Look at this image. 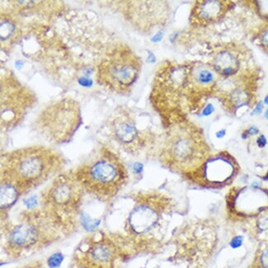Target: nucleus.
Masks as SVG:
<instances>
[{
    "label": "nucleus",
    "mask_w": 268,
    "mask_h": 268,
    "mask_svg": "<svg viewBox=\"0 0 268 268\" xmlns=\"http://www.w3.org/2000/svg\"><path fill=\"white\" fill-rule=\"evenodd\" d=\"M66 161L58 150L32 145L1 155V179L14 184L24 196L63 172Z\"/></svg>",
    "instance_id": "obj_1"
},
{
    "label": "nucleus",
    "mask_w": 268,
    "mask_h": 268,
    "mask_svg": "<svg viewBox=\"0 0 268 268\" xmlns=\"http://www.w3.org/2000/svg\"><path fill=\"white\" fill-rule=\"evenodd\" d=\"M85 193L102 202H109L126 185L128 172L121 158L102 146L72 170Z\"/></svg>",
    "instance_id": "obj_2"
},
{
    "label": "nucleus",
    "mask_w": 268,
    "mask_h": 268,
    "mask_svg": "<svg viewBox=\"0 0 268 268\" xmlns=\"http://www.w3.org/2000/svg\"><path fill=\"white\" fill-rule=\"evenodd\" d=\"M190 61L166 60L156 70L150 102L168 126L187 119Z\"/></svg>",
    "instance_id": "obj_3"
},
{
    "label": "nucleus",
    "mask_w": 268,
    "mask_h": 268,
    "mask_svg": "<svg viewBox=\"0 0 268 268\" xmlns=\"http://www.w3.org/2000/svg\"><path fill=\"white\" fill-rule=\"evenodd\" d=\"M210 148L197 126L184 119L168 126L159 158L173 171L189 175L209 158Z\"/></svg>",
    "instance_id": "obj_4"
},
{
    "label": "nucleus",
    "mask_w": 268,
    "mask_h": 268,
    "mask_svg": "<svg viewBox=\"0 0 268 268\" xmlns=\"http://www.w3.org/2000/svg\"><path fill=\"white\" fill-rule=\"evenodd\" d=\"M72 229L74 226L40 207L22 212L17 222L6 224L4 232L8 248L23 252L53 241Z\"/></svg>",
    "instance_id": "obj_5"
},
{
    "label": "nucleus",
    "mask_w": 268,
    "mask_h": 268,
    "mask_svg": "<svg viewBox=\"0 0 268 268\" xmlns=\"http://www.w3.org/2000/svg\"><path fill=\"white\" fill-rule=\"evenodd\" d=\"M141 58L126 43H118L107 51L96 68L98 85L113 94L127 96L142 70Z\"/></svg>",
    "instance_id": "obj_6"
},
{
    "label": "nucleus",
    "mask_w": 268,
    "mask_h": 268,
    "mask_svg": "<svg viewBox=\"0 0 268 268\" xmlns=\"http://www.w3.org/2000/svg\"><path fill=\"white\" fill-rule=\"evenodd\" d=\"M79 102L63 97L46 105L32 122V129L42 139L53 145L70 142L82 124Z\"/></svg>",
    "instance_id": "obj_7"
},
{
    "label": "nucleus",
    "mask_w": 268,
    "mask_h": 268,
    "mask_svg": "<svg viewBox=\"0 0 268 268\" xmlns=\"http://www.w3.org/2000/svg\"><path fill=\"white\" fill-rule=\"evenodd\" d=\"M85 191L71 171L52 179L40 195V208L75 227Z\"/></svg>",
    "instance_id": "obj_8"
},
{
    "label": "nucleus",
    "mask_w": 268,
    "mask_h": 268,
    "mask_svg": "<svg viewBox=\"0 0 268 268\" xmlns=\"http://www.w3.org/2000/svg\"><path fill=\"white\" fill-rule=\"evenodd\" d=\"M38 102L35 93L8 71L1 77V129L10 131L23 121Z\"/></svg>",
    "instance_id": "obj_9"
},
{
    "label": "nucleus",
    "mask_w": 268,
    "mask_h": 268,
    "mask_svg": "<svg viewBox=\"0 0 268 268\" xmlns=\"http://www.w3.org/2000/svg\"><path fill=\"white\" fill-rule=\"evenodd\" d=\"M107 134L113 142L131 154H138L147 146L150 134L138 127L132 111L118 107L106 123Z\"/></svg>",
    "instance_id": "obj_10"
},
{
    "label": "nucleus",
    "mask_w": 268,
    "mask_h": 268,
    "mask_svg": "<svg viewBox=\"0 0 268 268\" xmlns=\"http://www.w3.org/2000/svg\"><path fill=\"white\" fill-rule=\"evenodd\" d=\"M219 76L208 63L190 61L188 74V113L202 111L207 100L215 96Z\"/></svg>",
    "instance_id": "obj_11"
},
{
    "label": "nucleus",
    "mask_w": 268,
    "mask_h": 268,
    "mask_svg": "<svg viewBox=\"0 0 268 268\" xmlns=\"http://www.w3.org/2000/svg\"><path fill=\"white\" fill-rule=\"evenodd\" d=\"M237 166L234 159L226 153L209 157L198 169L190 173L200 183L218 185L229 182L234 176Z\"/></svg>",
    "instance_id": "obj_12"
},
{
    "label": "nucleus",
    "mask_w": 268,
    "mask_h": 268,
    "mask_svg": "<svg viewBox=\"0 0 268 268\" xmlns=\"http://www.w3.org/2000/svg\"><path fill=\"white\" fill-rule=\"evenodd\" d=\"M231 2L222 0L196 1L191 10L189 21L191 27L205 28L215 24L227 14Z\"/></svg>",
    "instance_id": "obj_13"
},
{
    "label": "nucleus",
    "mask_w": 268,
    "mask_h": 268,
    "mask_svg": "<svg viewBox=\"0 0 268 268\" xmlns=\"http://www.w3.org/2000/svg\"><path fill=\"white\" fill-rule=\"evenodd\" d=\"M156 196H145L141 203L138 204L129 216V225L136 233L150 230L160 219V209L156 204Z\"/></svg>",
    "instance_id": "obj_14"
},
{
    "label": "nucleus",
    "mask_w": 268,
    "mask_h": 268,
    "mask_svg": "<svg viewBox=\"0 0 268 268\" xmlns=\"http://www.w3.org/2000/svg\"><path fill=\"white\" fill-rule=\"evenodd\" d=\"M208 64L219 78H228L238 72L240 67V58L233 46L227 44L213 50Z\"/></svg>",
    "instance_id": "obj_15"
},
{
    "label": "nucleus",
    "mask_w": 268,
    "mask_h": 268,
    "mask_svg": "<svg viewBox=\"0 0 268 268\" xmlns=\"http://www.w3.org/2000/svg\"><path fill=\"white\" fill-rule=\"evenodd\" d=\"M21 29L18 19L8 12H1V46L3 50L12 48L20 38Z\"/></svg>",
    "instance_id": "obj_16"
},
{
    "label": "nucleus",
    "mask_w": 268,
    "mask_h": 268,
    "mask_svg": "<svg viewBox=\"0 0 268 268\" xmlns=\"http://www.w3.org/2000/svg\"><path fill=\"white\" fill-rule=\"evenodd\" d=\"M86 257L93 267L105 268L113 258V248L103 239L94 242L85 251Z\"/></svg>",
    "instance_id": "obj_17"
},
{
    "label": "nucleus",
    "mask_w": 268,
    "mask_h": 268,
    "mask_svg": "<svg viewBox=\"0 0 268 268\" xmlns=\"http://www.w3.org/2000/svg\"><path fill=\"white\" fill-rule=\"evenodd\" d=\"M21 196V193L14 184L1 179V214L8 211Z\"/></svg>",
    "instance_id": "obj_18"
},
{
    "label": "nucleus",
    "mask_w": 268,
    "mask_h": 268,
    "mask_svg": "<svg viewBox=\"0 0 268 268\" xmlns=\"http://www.w3.org/2000/svg\"><path fill=\"white\" fill-rule=\"evenodd\" d=\"M63 260V256L59 253H56L53 256H51L49 259V265L51 268H57L61 263Z\"/></svg>",
    "instance_id": "obj_19"
},
{
    "label": "nucleus",
    "mask_w": 268,
    "mask_h": 268,
    "mask_svg": "<svg viewBox=\"0 0 268 268\" xmlns=\"http://www.w3.org/2000/svg\"><path fill=\"white\" fill-rule=\"evenodd\" d=\"M243 243H244V238L242 236H235L231 240L230 245L232 249H236L240 248L243 245Z\"/></svg>",
    "instance_id": "obj_20"
},
{
    "label": "nucleus",
    "mask_w": 268,
    "mask_h": 268,
    "mask_svg": "<svg viewBox=\"0 0 268 268\" xmlns=\"http://www.w3.org/2000/svg\"><path fill=\"white\" fill-rule=\"evenodd\" d=\"M258 133H259V130L257 127L251 126L243 133L242 137H243V139H247V137L249 136V135H256Z\"/></svg>",
    "instance_id": "obj_21"
},
{
    "label": "nucleus",
    "mask_w": 268,
    "mask_h": 268,
    "mask_svg": "<svg viewBox=\"0 0 268 268\" xmlns=\"http://www.w3.org/2000/svg\"><path fill=\"white\" fill-rule=\"evenodd\" d=\"M259 38H260L261 43L263 44V46L268 49V27L263 30Z\"/></svg>",
    "instance_id": "obj_22"
},
{
    "label": "nucleus",
    "mask_w": 268,
    "mask_h": 268,
    "mask_svg": "<svg viewBox=\"0 0 268 268\" xmlns=\"http://www.w3.org/2000/svg\"><path fill=\"white\" fill-rule=\"evenodd\" d=\"M214 110V108L213 105L209 103V104H207L206 107H204V109L202 110V115L204 116H208V115H211Z\"/></svg>",
    "instance_id": "obj_23"
},
{
    "label": "nucleus",
    "mask_w": 268,
    "mask_h": 268,
    "mask_svg": "<svg viewBox=\"0 0 268 268\" xmlns=\"http://www.w3.org/2000/svg\"><path fill=\"white\" fill-rule=\"evenodd\" d=\"M261 263L263 268H268V249L264 251L261 256Z\"/></svg>",
    "instance_id": "obj_24"
},
{
    "label": "nucleus",
    "mask_w": 268,
    "mask_h": 268,
    "mask_svg": "<svg viewBox=\"0 0 268 268\" xmlns=\"http://www.w3.org/2000/svg\"><path fill=\"white\" fill-rule=\"evenodd\" d=\"M257 144L258 145V147H265L267 144H268V140L266 139L265 135L261 134L260 136H258V138L257 139Z\"/></svg>",
    "instance_id": "obj_25"
},
{
    "label": "nucleus",
    "mask_w": 268,
    "mask_h": 268,
    "mask_svg": "<svg viewBox=\"0 0 268 268\" xmlns=\"http://www.w3.org/2000/svg\"><path fill=\"white\" fill-rule=\"evenodd\" d=\"M263 110V105L262 102L257 103V106L255 107L254 110L252 111V113H251V115H259L260 113H262Z\"/></svg>",
    "instance_id": "obj_26"
},
{
    "label": "nucleus",
    "mask_w": 268,
    "mask_h": 268,
    "mask_svg": "<svg viewBox=\"0 0 268 268\" xmlns=\"http://www.w3.org/2000/svg\"><path fill=\"white\" fill-rule=\"evenodd\" d=\"M225 134H226V131L225 130H220L219 132H216L215 135H216L218 139H222L225 136Z\"/></svg>",
    "instance_id": "obj_27"
},
{
    "label": "nucleus",
    "mask_w": 268,
    "mask_h": 268,
    "mask_svg": "<svg viewBox=\"0 0 268 268\" xmlns=\"http://www.w3.org/2000/svg\"><path fill=\"white\" fill-rule=\"evenodd\" d=\"M264 102H265L266 104L268 105V96H266L265 100H264Z\"/></svg>",
    "instance_id": "obj_28"
},
{
    "label": "nucleus",
    "mask_w": 268,
    "mask_h": 268,
    "mask_svg": "<svg viewBox=\"0 0 268 268\" xmlns=\"http://www.w3.org/2000/svg\"><path fill=\"white\" fill-rule=\"evenodd\" d=\"M265 117L267 118V119H268V109L265 113Z\"/></svg>",
    "instance_id": "obj_29"
},
{
    "label": "nucleus",
    "mask_w": 268,
    "mask_h": 268,
    "mask_svg": "<svg viewBox=\"0 0 268 268\" xmlns=\"http://www.w3.org/2000/svg\"></svg>",
    "instance_id": "obj_30"
}]
</instances>
